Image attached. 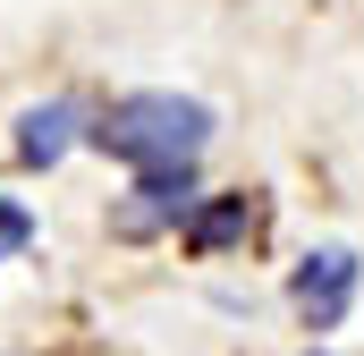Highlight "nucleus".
Segmentation results:
<instances>
[{
    "label": "nucleus",
    "instance_id": "nucleus-7",
    "mask_svg": "<svg viewBox=\"0 0 364 356\" xmlns=\"http://www.w3.org/2000/svg\"><path fill=\"white\" fill-rule=\"evenodd\" d=\"M305 356H314V348H305Z\"/></svg>",
    "mask_w": 364,
    "mask_h": 356
},
{
    "label": "nucleus",
    "instance_id": "nucleus-1",
    "mask_svg": "<svg viewBox=\"0 0 364 356\" xmlns=\"http://www.w3.org/2000/svg\"><path fill=\"white\" fill-rule=\"evenodd\" d=\"M85 136L127 170H186L212 145V102H195V93H119Z\"/></svg>",
    "mask_w": 364,
    "mask_h": 356
},
{
    "label": "nucleus",
    "instance_id": "nucleus-3",
    "mask_svg": "<svg viewBox=\"0 0 364 356\" xmlns=\"http://www.w3.org/2000/svg\"><path fill=\"white\" fill-rule=\"evenodd\" d=\"M186 212H195V162H186V170H136V195L119 204V238L186 229Z\"/></svg>",
    "mask_w": 364,
    "mask_h": 356
},
{
    "label": "nucleus",
    "instance_id": "nucleus-6",
    "mask_svg": "<svg viewBox=\"0 0 364 356\" xmlns=\"http://www.w3.org/2000/svg\"><path fill=\"white\" fill-rule=\"evenodd\" d=\"M26 246H34V212H26V204H0V263L26 255Z\"/></svg>",
    "mask_w": 364,
    "mask_h": 356
},
{
    "label": "nucleus",
    "instance_id": "nucleus-2",
    "mask_svg": "<svg viewBox=\"0 0 364 356\" xmlns=\"http://www.w3.org/2000/svg\"><path fill=\"white\" fill-rule=\"evenodd\" d=\"M356 280H364L356 246H314V255L296 263V280H288L296 323H305L314 340H322V331H339V323H348V305H356Z\"/></svg>",
    "mask_w": 364,
    "mask_h": 356
},
{
    "label": "nucleus",
    "instance_id": "nucleus-5",
    "mask_svg": "<svg viewBox=\"0 0 364 356\" xmlns=\"http://www.w3.org/2000/svg\"><path fill=\"white\" fill-rule=\"evenodd\" d=\"M246 229H255V195H220V204L186 212V246H195V255H212V246H229V238H246Z\"/></svg>",
    "mask_w": 364,
    "mask_h": 356
},
{
    "label": "nucleus",
    "instance_id": "nucleus-4",
    "mask_svg": "<svg viewBox=\"0 0 364 356\" xmlns=\"http://www.w3.org/2000/svg\"><path fill=\"white\" fill-rule=\"evenodd\" d=\"M68 145H85V110H77V102H34V110L17 119V162H26V170L68 162Z\"/></svg>",
    "mask_w": 364,
    "mask_h": 356
}]
</instances>
